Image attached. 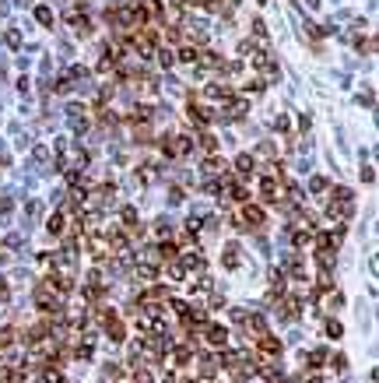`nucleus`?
I'll list each match as a JSON object with an SVG mask.
<instances>
[{
  "label": "nucleus",
  "mask_w": 379,
  "mask_h": 383,
  "mask_svg": "<svg viewBox=\"0 0 379 383\" xmlns=\"http://www.w3.org/2000/svg\"><path fill=\"white\" fill-rule=\"evenodd\" d=\"M204 338H207L211 348H225L228 330H225V327H218V323H207V327H204Z\"/></svg>",
  "instance_id": "f257e3e1"
},
{
  "label": "nucleus",
  "mask_w": 379,
  "mask_h": 383,
  "mask_svg": "<svg viewBox=\"0 0 379 383\" xmlns=\"http://www.w3.org/2000/svg\"><path fill=\"white\" fill-rule=\"evenodd\" d=\"M239 222H242V225H256V229H260V225H263V211H260L256 204H242Z\"/></svg>",
  "instance_id": "f03ea898"
},
{
  "label": "nucleus",
  "mask_w": 379,
  "mask_h": 383,
  "mask_svg": "<svg viewBox=\"0 0 379 383\" xmlns=\"http://www.w3.org/2000/svg\"><path fill=\"white\" fill-rule=\"evenodd\" d=\"M239 260H242L239 243H228V246H225V267H228V271H235V267H239Z\"/></svg>",
  "instance_id": "7ed1b4c3"
},
{
  "label": "nucleus",
  "mask_w": 379,
  "mask_h": 383,
  "mask_svg": "<svg viewBox=\"0 0 379 383\" xmlns=\"http://www.w3.org/2000/svg\"><path fill=\"white\" fill-rule=\"evenodd\" d=\"M46 229H49V235H64V215L57 211V215H53V218L46 222Z\"/></svg>",
  "instance_id": "20e7f679"
},
{
  "label": "nucleus",
  "mask_w": 379,
  "mask_h": 383,
  "mask_svg": "<svg viewBox=\"0 0 379 383\" xmlns=\"http://www.w3.org/2000/svg\"><path fill=\"white\" fill-rule=\"evenodd\" d=\"M235 169H239L242 176H249V172H253V158H249V155H239V158H235Z\"/></svg>",
  "instance_id": "39448f33"
},
{
  "label": "nucleus",
  "mask_w": 379,
  "mask_h": 383,
  "mask_svg": "<svg viewBox=\"0 0 379 383\" xmlns=\"http://www.w3.org/2000/svg\"><path fill=\"white\" fill-rule=\"evenodd\" d=\"M327 186H330V179H327V176H312V179H309V190H312V194H323Z\"/></svg>",
  "instance_id": "423d86ee"
},
{
  "label": "nucleus",
  "mask_w": 379,
  "mask_h": 383,
  "mask_svg": "<svg viewBox=\"0 0 379 383\" xmlns=\"http://www.w3.org/2000/svg\"><path fill=\"white\" fill-rule=\"evenodd\" d=\"M169 278H172V281H183V278H186V267H183L179 260H172V264H169Z\"/></svg>",
  "instance_id": "0eeeda50"
},
{
  "label": "nucleus",
  "mask_w": 379,
  "mask_h": 383,
  "mask_svg": "<svg viewBox=\"0 0 379 383\" xmlns=\"http://www.w3.org/2000/svg\"><path fill=\"white\" fill-rule=\"evenodd\" d=\"M327 334H330V338H341V334H344V327H341L337 320H327Z\"/></svg>",
  "instance_id": "6e6552de"
},
{
  "label": "nucleus",
  "mask_w": 379,
  "mask_h": 383,
  "mask_svg": "<svg viewBox=\"0 0 379 383\" xmlns=\"http://www.w3.org/2000/svg\"><path fill=\"white\" fill-rule=\"evenodd\" d=\"M39 21H46V25H49V21H53V11H49V7H39Z\"/></svg>",
  "instance_id": "1a4fd4ad"
},
{
  "label": "nucleus",
  "mask_w": 379,
  "mask_h": 383,
  "mask_svg": "<svg viewBox=\"0 0 379 383\" xmlns=\"http://www.w3.org/2000/svg\"><path fill=\"white\" fill-rule=\"evenodd\" d=\"M4 39H7V46H18V42H21V39H18V32H14V28H11V32H7V35H4Z\"/></svg>",
  "instance_id": "9d476101"
},
{
  "label": "nucleus",
  "mask_w": 379,
  "mask_h": 383,
  "mask_svg": "<svg viewBox=\"0 0 379 383\" xmlns=\"http://www.w3.org/2000/svg\"><path fill=\"white\" fill-rule=\"evenodd\" d=\"M0 215H11V197H0Z\"/></svg>",
  "instance_id": "9b49d317"
},
{
  "label": "nucleus",
  "mask_w": 379,
  "mask_h": 383,
  "mask_svg": "<svg viewBox=\"0 0 379 383\" xmlns=\"http://www.w3.org/2000/svg\"><path fill=\"white\" fill-rule=\"evenodd\" d=\"M0 299H7V281L0 278Z\"/></svg>",
  "instance_id": "f8f14e48"
},
{
  "label": "nucleus",
  "mask_w": 379,
  "mask_h": 383,
  "mask_svg": "<svg viewBox=\"0 0 379 383\" xmlns=\"http://www.w3.org/2000/svg\"><path fill=\"white\" fill-rule=\"evenodd\" d=\"M4 264H7V253H0V267H4Z\"/></svg>",
  "instance_id": "ddd939ff"
}]
</instances>
